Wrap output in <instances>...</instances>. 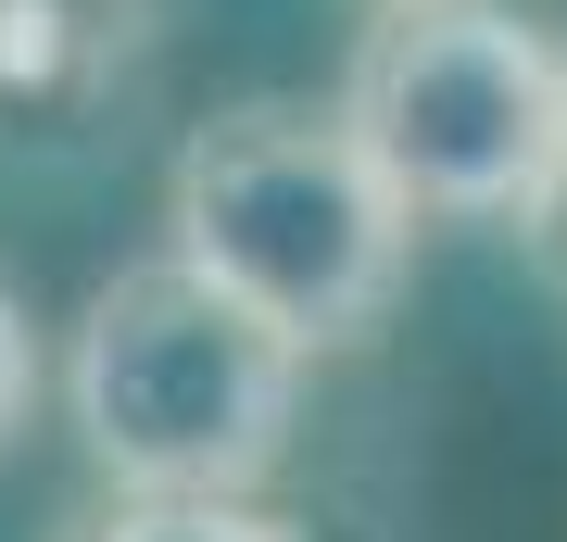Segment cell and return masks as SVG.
Masks as SVG:
<instances>
[{"label":"cell","instance_id":"6da1fadb","mask_svg":"<svg viewBox=\"0 0 567 542\" xmlns=\"http://www.w3.org/2000/svg\"><path fill=\"white\" fill-rule=\"evenodd\" d=\"M164 253L227 278L303 354H365L404 303L416 202L341 101H227L164 164Z\"/></svg>","mask_w":567,"mask_h":542},{"label":"cell","instance_id":"7a4b0ae2","mask_svg":"<svg viewBox=\"0 0 567 542\" xmlns=\"http://www.w3.org/2000/svg\"><path fill=\"white\" fill-rule=\"evenodd\" d=\"M303 341L265 328L189 253H140L89 290L63 341L76 454L140 504H252L303 429Z\"/></svg>","mask_w":567,"mask_h":542},{"label":"cell","instance_id":"3957f363","mask_svg":"<svg viewBox=\"0 0 567 542\" xmlns=\"http://www.w3.org/2000/svg\"><path fill=\"white\" fill-rule=\"evenodd\" d=\"M341 114L416 227H567V39L517 0H379Z\"/></svg>","mask_w":567,"mask_h":542},{"label":"cell","instance_id":"277c9868","mask_svg":"<svg viewBox=\"0 0 567 542\" xmlns=\"http://www.w3.org/2000/svg\"><path fill=\"white\" fill-rule=\"evenodd\" d=\"M164 25H177V0H0V101L13 114H76Z\"/></svg>","mask_w":567,"mask_h":542},{"label":"cell","instance_id":"5b68a950","mask_svg":"<svg viewBox=\"0 0 567 542\" xmlns=\"http://www.w3.org/2000/svg\"><path fill=\"white\" fill-rule=\"evenodd\" d=\"M63 542H290V530L265 504H140V492H114V518H89Z\"/></svg>","mask_w":567,"mask_h":542},{"label":"cell","instance_id":"8992f818","mask_svg":"<svg viewBox=\"0 0 567 542\" xmlns=\"http://www.w3.org/2000/svg\"><path fill=\"white\" fill-rule=\"evenodd\" d=\"M25 417H39V328H25L13 278H0V454L25 442Z\"/></svg>","mask_w":567,"mask_h":542},{"label":"cell","instance_id":"52a82bcc","mask_svg":"<svg viewBox=\"0 0 567 542\" xmlns=\"http://www.w3.org/2000/svg\"><path fill=\"white\" fill-rule=\"evenodd\" d=\"M555 241H567V227H555Z\"/></svg>","mask_w":567,"mask_h":542}]
</instances>
